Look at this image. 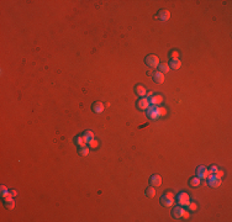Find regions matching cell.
Returning <instances> with one entry per match:
<instances>
[{
	"label": "cell",
	"instance_id": "obj_18",
	"mask_svg": "<svg viewBox=\"0 0 232 222\" xmlns=\"http://www.w3.org/2000/svg\"><path fill=\"white\" fill-rule=\"evenodd\" d=\"M200 183H201V179H200V178H198V177H194V178H192V179L189 180L190 186H193V188L199 186V185H200Z\"/></svg>",
	"mask_w": 232,
	"mask_h": 222
},
{
	"label": "cell",
	"instance_id": "obj_22",
	"mask_svg": "<svg viewBox=\"0 0 232 222\" xmlns=\"http://www.w3.org/2000/svg\"><path fill=\"white\" fill-rule=\"evenodd\" d=\"M79 153H80L82 156H88V154H89V148H88V147H85V146L80 147V149H79Z\"/></svg>",
	"mask_w": 232,
	"mask_h": 222
},
{
	"label": "cell",
	"instance_id": "obj_19",
	"mask_svg": "<svg viewBox=\"0 0 232 222\" xmlns=\"http://www.w3.org/2000/svg\"><path fill=\"white\" fill-rule=\"evenodd\" d=\"M146 195L150 197V199H152V197H154L156 196V188L154 186H150L146 190Z\"/></svg>",
	"mask_w": 232,
	"mask_h": 222
},
{
	"label": "cell",
	"instance_id": "obj_11",
	"mask_svg": "<svg viewBox=\"0 0 232 222\" xmlns=\"http://www.w3.org/2000/svg\"><path fill=\"white\" fill-rule=\"evenodd\" d=\"M135 91H136V94L138 96H141V98H145L146 94H147V90L143 85H136L135 86Z\"/></svg>",
	"mask_w": 232,
	"mask_h": 222
},
{
	"label": "cell",
	"instance_id": "obj_26",
	"mask_svg": "<svg viewBox=\"0 0 232 222\" xmlns=\"http://www.w3.org/2000/svg\"><path fill=\"white\" fill-rule=\"evenodd\" d=\"M158 112H159V117L165 116V115H167V109H165V108H161V106H158Z\"/></svg>",
	"mask_w": 232,
	"mask_h": 222
},
{
	"label": "cell",
	"instance_id": "obj_15",
	"mask_svg": "<svg viewBox=\"0 0 232 222\" xmlns=\"http://www.w3.org/2000/svg\"><path fill=\"white\" fill-rule=\"evenodd\" d=\"M153 79H154V82L157 83H163L164 82V74L161 73V72H156L154 74H153Z\"/></svg>",
	"mask_w": 232,
	"mask_h": 222
},
{
	"label": "cell",
	"instance_id": "obj_5",
	"mask_svg": "<svg viewBox=\"0 0 232 222\" xmlns=\"http://www.w3.org/2000/svg\"><path fill=\"white\" fill-rule=\"evenodd\" d=\"M196 174H198V178H200L201 180L207 179V177L210 175V173H209V169L205 168V166H199L198 170H196Z\"/></svg>",
	"mask_w": 232,
	"mask_h": 222
},
{
	"label": "cell",
	"instance_id": "obj_3",
	"mask_svg": "<svg viewBox=\"0 0 232 222\" xmlns=\"http://www.w3.org/2000/svg\"><path fill=\"white\" fill-rule=\"evenodd\" d=\"M147 116L150 117L151 120H157L159 119V112H158V106H154V105H150V108L147 110Z\"/></svg>",
	"mask_w": 232,
	"mask_h": 222
},
{
	"label": "cell",
	"instance_id": "obj_28",
	"mask_svg": "<svg viewBox=\"0 0 232 222\" xmlns=\"http://www.w3.org/2000/svg\"><path fill=\"white\" fill-rule=\"evenodd\" d=\"M217 169H219V168H217L216 165H211L210 168H209V173H210V174H215Z\"/></svg>",
	"mask_w": 232,
	"mask_h": 222
},
{
	"label": "cell",
	"instance_id": "obj_23",
	"mask_svg": "<svg viewBox=\"0 0 232 222\" xmlns=\"http://www.w3.org/2000/svg\"><path fill=\"white\" fill-rule=\"evenodd\" d=\"M9 195H10V193L8 191V189H6L5 186H1V197L5 199V197L9 196Z\"/></svg>",
	"mask_w": 232,
	"mask_h": 222
},
{
	"label": "cell",
	"instance_id": "obj_31",
	"mask_svg": "<svg viewBox=\"0 0 232 222\" xmlns=\"http://www.w3.org/2000/svg\"><path fill=\"white\" fill-rule=\"evenodd\" d=\"M10 194H11V196H16V195H17V193H16V191H11Z\"/></svg>",
	"mask_w": 232,
	"mask_h": 222
},
{
	"label": "cell",
	"instance_id": "obj_27",
	"mask_svg": "<svg viewBox=\"0 0 232 222\" xmlns=\"http://www.w3.org/2000/svg\"><path fill=\"white\" fill-rule=\"evenodd\" d=\"M88 145H89V148H96L99 143H98V141H96L95 138H94V140H91L89 143H88Z\"/></svg>",
	"mask_w": 232,
	"mask_h": 222
},
{
	"label": "cell",
	"instance_id": "obj_9",
	"mask_svg": "<svg viewBox=\"0 0 232 222\" xmlns=\"http://www.w3.org/2000/svg\"><path fill=\"white\" fill-rule=\"evenodd\" d=\"M170 17V12L168 10H161L158 12V15H157V18L161 21H168Z\"/></svg>",
	"mask_w": 232,
	"mask_h": 222
},
{
	"label": "cell",
	"instance_id": "obj_13",
	"mask_svg": "<svg viewBox=\"0 0 232 222\" xmlns=\"http://www.w3.org/2000/svg\"><path fill=\"white\" fill-rule=\"evenodd\" d=\"M93 111H94L95 114H101L104 111V104L103 103H94L93 104Z\"/></svg>",
	"mask_w": 232,
	"mask_h": 222
},
{
	"label": "cell",
	"instance_id": "obj_12",
	"mask_svg": "<svg viewBox=\"0 0 232 222\" xmlns=\"http://www.w3.org/2000/svg\"><path fill=\"white\" fill-rule=\"evenodd\" d=\"M4 204H5L6 209H14V206H15V201H14V199L11 197V194L4 199Z\"/></svg>",
	"mask_w": 232,
	"mask_h": 222
},
{
	"label": "cell",
	"instance_id": "obj_7",
	"mask_svg": "<svg viewBox=\"0 0 232 222\" xmlns=\"http://www.w3.org/2000/svg\"><path fill=\"white\" fill-rule=\"evenodd\" d=\"M161 202H162V205L165 206V207H172L174 205V197H169V196L163 195L161 199Z\"/></svg>",
	"mask_w": 232,
	"mask_h": 222
},
{
	"label": "cell",
	"instance_id": "obj_25",
	"mask_svg": "<svg viewBox=\"0 0 232 222\" xmlns=\"http://www.w3.org/2000/svg\"><path fill=\"white\" fill-rule=\"evenodd\" d=\"M187 206H188V209H189L190 211H195V210L198 209V205H196L195 202H189Z\"/></svg>",
	"mask_w": 232,
	"mask_h": 222
},
{
	"label": "cell",
	"instance_id": "obj_4",
	"mask_svg": "<svg viewBox=\"0 0 232 222\" xmlns=\"http://www.w3.org/2000/svg\"><path fill=\"white\" fill-rule=\"evenodd\" d=\"M177 201H178V204L180 206H187L188 204L190 202V197H189V195L187 193H180L178 195V197H177Z\"/></svg>",
	"mask_w": 232,
	"mask_h": 222
},
{
	"label": "cell",
	"instance_id": "obj_17",
	"mask_svg": "<svg viewBox=\"0 0 232 222\" xmlns=\"http://www.w3.org/2000/svg\"><path fill=\"white\" fill-rule=\"evenodd\" d=\"M180 66H182V62H180L179 59H170L169 67H170L172 69H179Z\"/></svg>",
	"mask_w": 232,
	"mask_h": 222
},
{
	"label": "cell",
	"instance_id": "obj_24",
	"mask_svg": "<svg viewBox=\"0 0 232 222\" xmlns=\"http://www.w3.org/2000/svg\"><path fill=\"white\" fill-rule=\"evenodd\" d=\"M170 59H179V52L178 51H172L170 52Z\"/></svg>",
	"mask_w": 232,
	"mask_h": 222
},
{
	"label": "cell",
	"instance_id": "obj_16",
	"mask_svg": "<svg viewBox=\"0 0 232 222\" xmlns=\"http://www.w3.org/2000/svg\"><path fill=\"white\" fill-rule=\"evenodd\" d=\"M170 71V67H169V64H167V63H159V66H158V72H161V73H168Z\"/></svg>",
	"mask_w": 232,
	"mask_h": 222
},
{
	"label": "cell",
	"instance_id": "obj_1",
	"mask_svg": "<svg viewBox=\"0 0 232 222\" xmlns=\"http://www.w3.org/2000/svg\"><path fill=\"white\" fill-rule=\"evenodd\" d=\"M145 63L150 68H157L159 66V58L156 54H150L145 58Z\"/></svg>",
	"mask_w": 232,
	"mask_h": 222
},
{
	"label": "cell",
	"instance_id": "obj_2",
	"mask_svg": "<svg viewBox=\"0 0 232 222\" xmlns=\"http://www.w3.org/2000/svg\"><path fill=\"white\" fill-rule=\"evenodd\" d=\"M207 184H209V186H211V188H217V186H220L221 185V178H219L216 174H210L207 177Z\"/></svg>",
	"mask_w": 232,
	"mask_h": 222
},
{
	"label": "cell",
	"instance_id": "obj_14",
	"mask_svg": "<svg viewBox=\"0 0 232 222\" xmlns=\"http://www.w3.org/2000/svg\"><path fill=\"white\" fill-rule=\"evenodd\" d=\"M183 212H184V209L179 205V206H177V207H175V209L173 210V216L175 217V219H182Z\"/></svg>",
	"mask_w": 232,
	"mask_h": 222
},
{
	"label": "cell",
	"instance_id": "obj_29",
	"mask_svg": "<svg viewBox=\"0 0 232 222\" xmlns=\"http://www.w3.org/2000/svg\"><path fill=\"white\" fill-rule=\"evenodd\" d=\"M215 174H216L219 178H222V177H224V175H225V172H224V170H221V169H217Z\"/></svg>",
	"mask_w": 232,
	"mask_h": 222
},
{
	"label": "cell",
	"instance_id": "obj_30",
	"mask_svg": "<svg viewBox=\"0 0 232 222\" xmlns=\"http://www.w3.org/2000/svg\"><path fill=\"white\" fill-rule=\"evenodd\" d=\"M183 219H189V217H190V215H189V212H187V211H185L184 210V212H183Z\"/></svg>",
	"mask_w": 232,
	"mask_h": 222
},
{
	"label": "cell",
	"instance_id": "obj_8",
	"mask_svg": "<svg viewBox=\"0 0 232 222\" xmlns=\"http://www.w3.org/2000/svg\"><path fill=\"white\" fill-rule=\"evenodd\" d=\"M137 108L140 110H147L148 108H150V101H148V99L146 98H141L140 100H138L137 103Z\"/></svg>",
	"mask_w": 232,
	"mask_h": 222
},
{
	"label": "cell",
	"instance_id": "obj_10",
	"mask_svg": "<svg viewBox=\"0 0 232 222\" xmlns=\"http://www.w3.org/2000/svg\"><path fill=\"white\" fill-rule=\"evenodd\" d=\"M151 185L152 186H154V188H157V186H159V185L162 184V178L159 177L158 174H154V175H152L151 177Z\"/></svg>",
	"mask_w": 232,
	"mask_h": 222
},
{
	"label": "cell",
	"instance_id": "obj_6",
	"mask_svg": "<svg viewBox=\"0 0 232 222\" xmlns=\"http://www.w3.org/2000/svg\"><path fill=\"white\" fill-rule=\"evenodd\" d=\"M150 105H154V106H159L162 103H163V96L162 95H152L150 99Z\"/></svg>",
	"mask_w": 232,
	"mask_h": 222
},
{
	"label": "cell",
	"instance_id": "obj_20",
	"mask_svg": "<svg viewBox=\"0 0 232 222\" xmlns=\"http://www.w3.org/2000/svg\"><path fill=\"white\" fill-rule=\"evenodd\" d=\"M76 145H78L79 147L86 146V141L84 140V137H83V136H78V137L76 138Z\"/></svg>",
	"mask_w": 232,
	"mask_h": 222
},
{
	"label": "cell",
	"instance_id": "obj_21",
	"mask_svg": "<svg viewBox=\"0 0 232 222\" xmlns=\"http://www.w3.org/2000/svg\"><path fill=\"white\" fill-rule=\"evenodd\" d=\"M83 137H84V140L86 141V143H89L91 140H94V133H93L91 131H86Z\"/></svg>",
	"mask_w": 232,
	"mask_h": 222
}]
</instances>
